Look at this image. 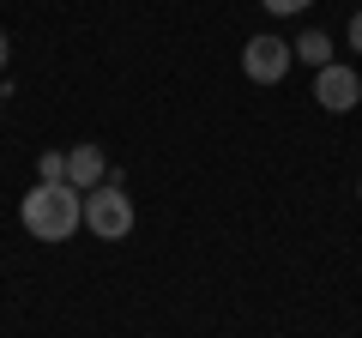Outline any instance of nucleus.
<instances>
[{"instance_id": "nucleus-1", "label": "nucleus", "mask_w": 362, "mask_h": 338, "mask_svg": "<svg viewBox=\"0 0 362 338\" xmlns=\"http://www.w3.org/2000/svg\"><path fill=\"white\" fill-rule=\"evenodd\" d=\"M18 218H25V230L37 242H66L85 223V194L73 182H37L25 194V206H18Z\"/></svg>"}, {"instance_id": "nucleus-2", "label": "nucleus", "mask_w": 362, "mask_h": 338, "mask_svg": "<svg viewBox=\"0 0 362 338\" xmlns=\"http://www.w3.org/2000/svg\"><path fill=\"white\" fill-rule=\"evenodd\" d=\"M85 230L97 235V242H121V235H133V199L121 194L115 175L97 182V187L85 194Z\"/></svg>"}, {"instance_id": "nucleus-3", "label": "nucleus", "mask_w": 362, "mask_h": 338, "mask_svg": "<svg viewBox=\"0 0 362 338\" xmlns=\"http://www.w3.org/2000/svg\"><path fill=\"white\" fill-rule=\"evenodd\" d=\"M314 103H320L326 115H350V109L362 103V78L350 73V66H338V61L314 66Z\"/></svg>"}, {"instance_id": "nucleus-4", "label": "nucleus", "mask_w": 362, "mask_h": 338, "mask_svg": "<svg viewBox=\"0 0 362 338\" xmlns=\"http://www.w3.org/2000/svg\"><path fill=\"white\" fill-rule=\"evenodd\" d=\"M290 61H296V49L278 42V37H247V49H242V73L254 78V85H284Z\"/></svg>"}, {"instance_id": "nucleus-5", "label": "nucleus", "mask_w": 362, "mask_h": 338, "mask_svg": "<svg viewBox=\"0 0 362 338\" xmlns=\"http://www.w3.org/2000/svg\"><path fill=\"white\" fill-rule=\"evenodd\" d=\"M66 182H73L78 194H90L97 182H109V157L97 151V145H73V151H66Z\"/></svg>"}, {"instance_id": "nucleus-6", "label": "nucleus", "mask_w": 362, "mask_h": 338, "mask_svg": "<svg viewBox=\"0 0 362 338\" xmlns=\"http://www.w3.org/2000/svg\"><path fill=\"white\" fill-rule=\"evenodd\" d=\"M290 49H296V61H308V66H326V61H332V42H326V30H308V37H296Z\"/></svg>"}, {"instance_id": "nucleus-7", "label": "nucleus", "mask_w": 362, "mask_h": 338, "mask_svg": "<svg viewBox=\"0 0 362 338\" xmlns=\"http://www.w3.org/2000/svg\"><path fill=\"white\" fill-rule=\"evenodd\" d=\"M42 182H66V151H42Z\"/></svg>"}, {"instance_id": "nucleus-8", "label": "nucleus", "mask_w": 362, "mask_h": 338, "mask_svg": "<svg viewBox=\"0 0 362 338\" xmlns=\"http://www.w3.org/2000/svg\"><path fill=\"white\" fill-rule=\"evenodd\" d=\"M259 6H266V13H278V18H284V13H308L314 0H259Z\"/></svg>"}, {"instance_id": "nucleus-9", "label": "nucleus", "mask_w": 362, "mask_h": 338, "mask_svg": "<svg viewBox=\"0 0 362 338\" xmlns=\"http://www.w3.org/2000/svg\"><path fill=\"white\" fill-rule=\"evenodd\" d=\"M344 37H350V49H356V54H362V13H356V18H350V30H344Z\"/></svg>"}, {"instance_id": "nucleus-10", "label": "nucleus", "mask_w": 362, "mask_h": 338, "mask_svg": "<svg viewBox=\"0 0 362 338\" xmlns=\"http://www.w3.org/2000/svg\"><path fill=\"white\" fill-rule=\"evenodd\" d=\"M6 54H13V49H6V30H0V66H6Z\"/></svg>"}, {"instance_id": "nucleus-11", "label": "nucleus", "mask_w": 362, "mask_h": 338, "mask_svg": "<svg viewBox=\"0 0 362 338\" xmlns=\"http://www.w3.org/2000/svg\"><path fill=\"white\" fill-rule=\"evenodd\" d=\"M0 109H6V85H0Z\"/></svg>"}, {"instance_id": "nucleus-12", "label": "nucleus", "mask_w": 362, "mask_h": 338, "mask_svg": "<svg viewBox=\"0 0 362 338\" xmlns=\"http://www.w3.org/2000/svg\"><path fill=\"white\" fill-rule=\"evenodd\" d=\"M356 199H362V182H356Z\"/></svg>"}]
</instances>
